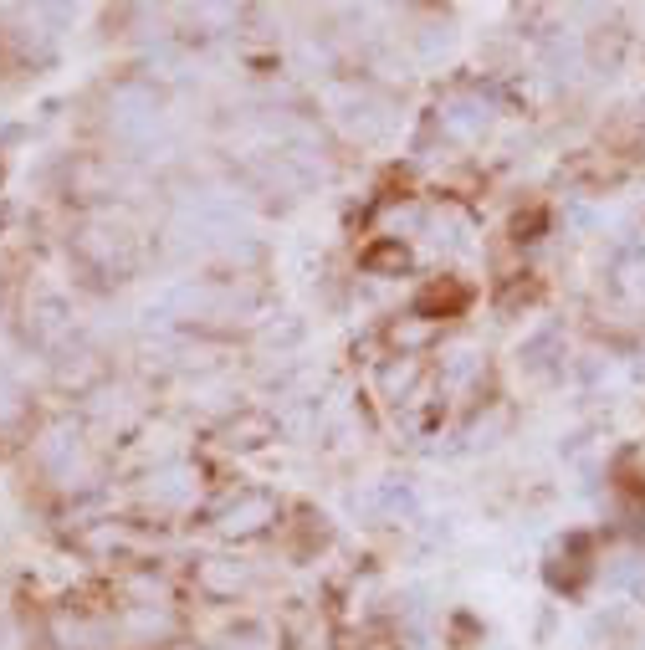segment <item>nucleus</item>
I'll return each instance as SVG.
<instances>
[{"mask_svg": "<svg viewBox=\"0 0 645 650\" xmlns=\"http://www.w3.org/2000/svg\"><path fill=\"white\" fill-rule=\"evenodd\" d=\"M272 512H277V507H272L267 497H241V507H231V512L221 517V533L246 538V533H256V528H267Z\"/></svg>", "mask_w": 645, "mask_h": 650, "instance_id": "nucleus-1", "label": "nucleus"}, {"mask_svg": "<svg viewBox=\"0 0 645 650\" xmlns=\"http://www.w3.org/2000/svg\"><path fill=\"white\" fill-rule=\"evenodd\" d=\"M410 379H415V359H405V364H390V369H384V389H390V395H405Z\"/></svg>", "mask_w": 645, "mask_h": 650, "instance_id": "nucleus-2", "label": "nucleus"}]
</instances>
